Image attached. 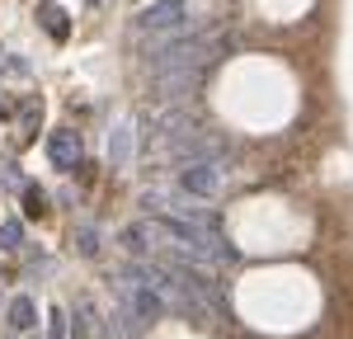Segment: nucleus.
Returning a JSON list of instances; mask_svg holds the SVG:
<instances>
[{"label": "nucleus", "instance_id": "2", "mask_svg": "<svg viewBox=\"0 0 353 339\" xmlns=\"http://www.w3.org/2000/svg\"><path fill=\"white\" fill-rule=\"evenodd\" d=\"M184 19H189V5H184V0H151V5L137 14V33L174 38V33H184Z\"/></svg>", "mask_w": 353, "mask_h": 339}, {"label": "nucleus", "instance_id": "9", "mask_svg": "<svg viewBox=\"0 0 353 339\" xmlns=\"http://www.w3.org/2000/svg\"><path fill=\"white\" fill-rule=\"evenodd\" d=\"M128 146H132V123H123V127L113 132V161H118V165L128 161Z\"/></svg>", "mask_w": 353, "mask_h": 339}, {"label": "nucleus", "instance_id": "5", "mask_svg": "<svg viewBox=\"0 0 353 339\" xmlns=\"http://www.w3.org/2000/svg\"><path fill=\"white\" fill-rule=\"evenodd\" d=\"M10 330H19V335H33L38 330V302L28 292L10 297Z\"/></svg>", "mask_w": 353, "mask_h": 339}, {"label": "nucleus", "instance_id": "10", "mask_svg": "<svg viewBox=\"0 0 353 339\" xmlns=\"http://www.w3.org/2000/svg\"><path fill=\"white\" fill-rule=\"evenodd\" d=\"M76 240H81V254H90V259L99 254V236H94L90 226H85V231H81V236H76Z\"/></svg>", "mask_w": 353, "mask_h": 339}, {"label": "nucleus", "instance_id": "6", "mask_svg": "<svg viewBox=\"0 0 353 339\" xmlns=\"http://www.w3.org/2000/svg\"><path fill=\"white\" fill-rule=\"evenodd\" d=\"M38 19H43V28H48L52 38H71V19H66V10H61V5L43 0V5H38Z\"/></svg>", "mask_w": 353, "mask_h": 339}, {"label": "nucleus", "instance_id": "7", "mask_svg": "<svg viewBox=\"0 0 353 339\" xmlns=\"http://www.w3.org/2000/svg\"><path fill=\"white\" fill-rule=\"evenodd\" d=\"M48 339H71V316H66L61 307L48 311Z\"/></svg>", "mask_w": 353, "mask_h": 339}, {"label": "nucleus", "instance_id": "4", "mask_svg": "<svg viewBox=\"0 0 353 339\" xmlns=\"http://www.w3.org/2000/svg\"><path fill=\"white\" fill-rule=\"evenodd\" d=\"M48 156H52V165L76 170V165H81V137H76L71 127H57V132H48Z\"/></svg>", "mask_w": 353, "mask_h": 339}, {"label": "nucleus", "instance_id": "11", "mask_svg": "<svg viewBox=\"0 0 353 339\" xmlns=\"http://www.w3.org/2000/svg\"><path fill=\"white\" fill-rule=\"evenodd\" d=\"M90 5H99V0H90Z\"/></svg>", "mask_w": 353, "mask_h": 339}, {"label": "nucleus", "instance_id": "1", "mask_svg": "<svg viewBox=\"0 0 353 339\" xmlns=\"http://www.w3.org/2000/svg\"><path fill=\"white\" fill-rule=\"evenodd\" d=\"M118 292H123V302H128V316L132 320H141V325H156L165 316V302H161V292L151 287V278H146V264L137 259V264H123L118 269Z\"/></svg>", "mask_w": 353, "mask_h": 339}, {"label": "nucleus", "instance_id": "3", "mask_svg": "<svg viewBox=\"0 0 353 339\" xmlns=\"http://www.w3.org/2000/svg\"><path fill=\"white\" fill-rule=\"evenodd\" d=\"M221 184H226V174H221L217 161H189L179 170V189L189 198H212V194H221Z\"/></svg>", "mask_w": 353, "mask_h": 339}, {"label": "nucleus", "instance_id": "8", "mask_svg": "<svg viewBox=\"0 0 353 339\" xmlns=\"http://www.w3.org/2000/svg\"><path fill=\"white\" fill-rule=\"evenodd\" d=\"M19 245H28V240H24V226H19V222H5V226H0V250H19Z\"/></svg>", "mask_w": 353, "mask_h": 339}]
</instances>
